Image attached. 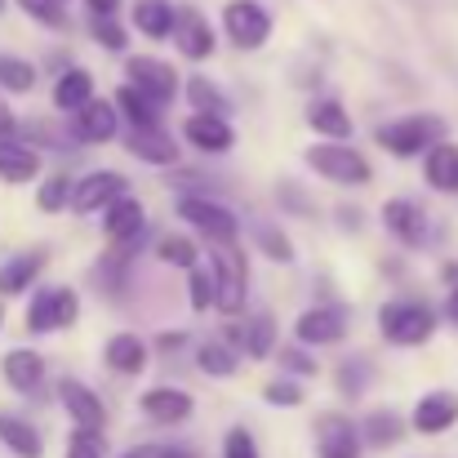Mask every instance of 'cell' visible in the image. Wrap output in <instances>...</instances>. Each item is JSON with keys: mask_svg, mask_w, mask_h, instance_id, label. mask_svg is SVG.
<instances>
[{"mask_svg": "<svg viewBox=\"0 0 458 458\" xmlns=\"http://www.w3.org/2000/svg\"><path fill=\"white\" fill-rule=\"evenodd\" d=\"M383 223H387V232L392 236H401V241H423V209L414 205V200H387L383 205Z\"/></svg>", "mask_w": 458, "mask_h": 458, "instance_id": "cell-22", "label": "cell"}, {"mask_svg": "<svg viewBox=\"0 0 458 458\" xmlns=\"http://www.w3.org/2000/svg\"><path fill=\"white\" fill-rule=\"evenodd\" d=\"M209 303H218V294H214V276L191 272V307H196V311H205Z\"/></svg>", "mask_w": 458, "mask_h": 458, "instance_id": "cell-45", "label": "cell"}, {"mask_svg": "<svg viewBox=\"0 0 458 458\" xmlns=\"http://www.w3.org/2000/svg\"><path fill=\"white\" fill-rule=\"evenodd\" d=\"M236 338H241V347L250 352V356H267L272 347H276V316L272 311H259L254 320H245V325H236Z\"/></svg>", "mask_w": 458, "mask_h": 458, "instance_id": "cell-24", "label": "cell"}, {"mask_svg": "<svg viewBox=\"0 0 458 458\" xmlns=\"http://www.w3.org/2000/svg\"><path fill=\"white\" fill-rule=\"evenodd\" d=\"M214 294L223 311H241L250 294V267L236 241H214Z\"/></svg>", "mask_w": 458, "mask_h": 458, "instance_id": "cell-2", "label": "cell"}, {"mask_svg": "<svg viewBox=\"0 0 458 458\" xmlns=\"http://www.w3.org/2000/svg\"><path fill=\"white\" fill-rule=\"evenodd\" d=\"M156 458H196V454H191V450H182V445H160Z\"/></svg>", "mask_w": 458, "mask_h": 458, "instance_id": "cell-48", "label": "cell"}, {"mask_svg": "<svg viewBox=\"0 0 458 458\" xmlns=\"http://www.w3.org/2000/svg\"><path fill=\"white\" fill-rule=\"evenodd\" d=\"M67 458H103L98 432H81V428H76V437H72V445H67Z\"/></svg>", "mask_w": 458, "mask_h": 458, "instance_id": "cell-44", "label": "cell"}, {"mask_svg": "<svg viewBox=\"0 0 458 458\" xmlns=\"http://www.w3.org/2000/svg\"><path fill=\"white\" fill-rule=\"evenodd\" d=\"M182 134H187V143H196L200 152H227L232 143H236V130L223 121V116H187V125H182Z\"/></svg>", "mask_w": 458, "mask_h": 458, "instance_id": "cell-14", "label": "cell"}, {"mask_svg": "<svg viewBox=\"0 0 458 458\" xmlns=\"http://www.w3.org/2000/svg\"><path fill=\"white\" fill-rule=\"evenodd\" d=\"M281 365H285V369H299V374H316V360H311L307 352H299V347H285V352H281Z\"/></svg>", "mask_w": 458, "mask_h": 458, "instance_id": "cell-46", "label": "cell"}, {"mask_svg": "<svg viewBox=\"0 0 458 458\" xmlns=\"http://www.w3.org/2000/svg\"><path fill=\"white\" fill-rule=\"evenodd\" d=\"M178 214L191 223V227H200L209 241H236V214L227 209V205H214V200H200V196H178Z\"/></svg>", "mask_w": 458, "mask_h": 458, "instance_id": "cell-7", "label": "cell"}, {"mask_svg": "<svg viewBox=\"0 0 458 458\" xmlns=\"http://www.w3.org/2000/svg\"><path fill=\"white\" fill-rule=\"evenodd\" d=\"M89 9H94V18H112L116 9H121V0H85Z\"/></svg>", "mask_w": 458, "mask_h": 458, "instance_id": "cell-47", "label": "cell"}, {"mask_svg": "<svg viewBox=\"0 0 458 458\" xmlns=\"http://www.w3.org/2000/svg\"><path fill=\"white\" fill-rule=\"evenodd\" d=\"M116 112H125L130 121H134V130H156V121H160V103H152L143 89H134V85H125L121 94H116Z\"/></svg>", "mask_w": 458, "mask_h": 458, "instance_id": "cell-29", "label": "cell"}, {"mask_svg": "<svg viewBox=\"0 0 458 458\" xmlns=\"http://www.w3.org/2000/svg\"><path fill=\"white\" fill-rule=\"evenodd\" d=\"M45 267V259L40 254H22V259H9L4 267H0V294H22L31 281H36V272Z\"/></svg>", "mask_w": 458, "mask_h": 458, "instance_id": "cell-31", "label": "cell"}, {"mask_svg": "<svg viewBox=\"0 0 458 458\" xmlns=\"http://www.w3.org/2000/svg\"><path fill=\"white\" fill-rule=\"evenodd\" d=\"M9 134H13V112L0 103V139H9Z\"/></svg>", "mask_w": 458, "mask_h": 458, "instance_id": "cell-49", "label": "cell"}, {"mask_svg": "<svg viewBox=\"0 0 458 458\" xmlns=\"http://www.w3.org/2000/svg\"><path fill=\"white\" fill-rule=\"evenodd\" d=\"M401 432H405V423L396 419V414H365V423H360V437H365V445H392V441H401Z\"/></svg>", "mask_w": 458, "mask_h": 458, "instance_id": "cell-32", "label": "cell"}, {"mask_svg": "<svg viewBox=\"0 0 458 458\" xmlns=\"http://www.w3.org/2000/svg\"><path fill=\"white\" fill-rule=\"evenodd\" d=\"M0 325H4V307H0Z\"/></svg>", "mask_w": 458, "mask_h": 458, "instance_id": "cell-52", "label": "cell"}, {"mask_svg": "<svg viewBox=\"0 0 458 458\" xmlns=\"http://www.w3.org/2000/svg\"><path fill=\"white\" fill-rule=\"evenodd\" d=\"M338 383H343V392H347V396H360V387L369 383V365H365L360 356H356V360H347V365H343V374H338Z\"/></svg>", "mask_w": 458, "mask_h": 458, "instance_id": "cell-41", "label": "cell"}, {"mask_svg": "<svg viewBox=\"0 0 458 458\" xmlns=\"http://www.w3.org/2000/svg\"><path fill=\"white\" fill-rule=\"evenodd\" d=\"M267 405H276V410H294V405H303V387L299 383H290V378H276V383H267Z\"/></svg>", "mask_w": 458, "mask_h": 458, "instance_id": "cell-39", "label": "cell"}, {"mask_svg": "<svg viewBox=\"0 0 458 458\" xmlns=\"http://www.w3.org/2000/svg\"><path fill=\"white\" fill-rule=\"evenodd\" d=\"M36 174H40V156L31 148H22V143L0 139V178L4 182H31Z\"/></svg>", "mask_w": 458, "mask_h": 458, "instance_id": "cell-21", "label": "cell"}, {"mask_svg": "<svg viewBox=\"0 0 458 458\" xmlns=\"http://www.w3.org/2000/svg\"><path fill=\"white\" fill-rule=\"evenodd\" d=\"M360 454V437L347 419H320V458H356Z\"/></svg>", "mask_w": 458, "mask_h": 458, "instance_id": "cell-18", "label": "cell"}, {"mask_svg": "<svg viewBox=\"0 0 458 458\" xmlns=\"http://www.w3.org/2000/svg\"><path fill=\"white\" fill-rule=\"evenodd\" d=\"M458 423V396L454 392H428L419 405H414V432L423 437H441Z\"/></svg>", "mask_w": 458, "mask_h": 458, "instance_id": "cell-10", "label": "cell"}, {"mask_svg": "<svg viewBox=\"0 0 458 458\" xmlns=\"http://www.w3.org/2000/svg\"><path fill=\"white\" fill-rule=\"evenodd\" d=\"M423 174L437 191H458V143H437L423 160Z\"/></svg>", "mask_w": 458, "mask_h": 458, "instance_id": "cell-20", "label": "cell"}, {"mask_svg": "<svg viewBox=\"0 0 458 458\" xmlns=\"http://www.w3.org/2000/svg\"><path fill=\"white\" fill-rule=\"evenodd\" d=\"M143 414L152 423H182L191 414V396L178 387H152V392H143Z\"/></svg>", "mask_w": 458, "mask_h": 458, "instance_id": "cell-17", "label": "cell"}, {"mask_svg": "<svg viewBox=\"0 0 458 458\" xmlns=\"http://www.w3.org/2000/svg\"><path fill=\"white\" fill-rule=\"evenodd\" d=\"M0 441L13 450L18 458H40V432L27 423V419H13V414H0Z\"/></svg>", "mask_w": 458, "mask_h": 458, "instance_id": "cell-26", "label": "cell"}, {"mask_svg": "<svg viewBox=\"0 0 458 458\" xmlns=\"http://www.w3.org/2000/svg\"><path fill=\"white\" fill-rule=\"evenodd\" d=\"M72 200V178H49L40 191H36V205L45 209V214H54V209H63Z\"/></svg>", "mask_w": 458, "mask_h": 458, "instance_id": "cell-38", "label": "cell"}, {"mask_svg": "<svg viewBox=\"0 0 458 458\" xmlns=\"http://www.w3.org/2000/svg\"><path fill=\"white\" fill-rule=\"evenodd\" d=\"M254 241H259V250H263L272 263H290V259H294V250H290L285 232H281V227H272V223H259V227H254Z\"/></svg>", "mask_w": 458, "mask_h": 458, "instance_id": "cell-36", "label": "cell"}, {"mask_svg": "<svg viewBox=\"0 0 458 458\" xmlns=\"http://www.w3.org/2000/svg\"><path fill=\"white\" fill-rule=\"evenodd\" d=\"M76 294L72 290H40L31 307H27V329L31 334H54V329H67L72 320H76Z\"/></svg>", "mask_w": 458, "mask_h": 458, "instance_id": "cell-6", "label": "cell"}, {"mask_svg": "<svg viewBox=\"0 0 458 458\" xmlns=\"http://www.w3.org/2000/svg\"><path fill=\"white\" fill-rule=\"evenodd\" d=\"M196 365H200L209 378H232V374H236V352H232L227 343H205V347L196 352Z\"/></svg>", "mask_w": 458, "mask_h": 458, "instance_id": "cell-34", "label": "cell"}, {"mask_svg": "<svg viewBox=\"0 0 458 458\" xmlns=\"http://www.w3.org/2000/svg\"><path fill=\"white\" fill-rule=\"evenodd\" d=\"M125 76H130L134 89H143V94H148L152 103H160V107L178 94V76H174V67L160 63V58H148V54L130 58V63H125Z\"/></svg>", "mask_w": 458, "mask_h": 458, "instance_id": "cell-8", "label": "cell"}, {"mask_svg": "<svg viewBox=\"0 0 458 458\" xmlns=\"http://www.w3.org/2000/svg\"><path fill=\"white\" fill-rule=\"evenodd\" d=\"M307 165L329 178V182H343V187H360L369 182V165L356 148H343V143H320V148H307Z\"/></svg>", "mask_w": 458, "mask_h": 458, "instance_id": "cell-4", "label": "cell"}, {"mask_svg": "<svg viewBox=\"0 0 458 458\" xmlns=\"http://www.w3.org/2000/svg\"><path fill=\"white\" fill-rule=\"evenodd\" d=\"M307 121H311V130H316V134H325L329 143H343V139L352 134V116H347V112H343V103H334V98L316 103V107L307 112Z\"/></svg>", "mask_w": 458, "mask_h": 458, "instance_id": "cell-25", "label": "cell"}, {"mask_svg": "<svg viewBox=\"0 0 458 458\" xmlns=\"http://www.w3.org/2000/svg\"><path fill=\"white\" fill-rule=\"evenodd\" d=\"M0 374H4V383H9L13 392L31 396V392L40 387V378H45V360H40L36 352L18 347V352H9V356L0 360Z\"/></svg>", "mask_w": 458, "mask_h": 458, "instance_id": "cell-15", "label": "cell"}, {"mask_svg": "<svg viewBox=\"0 0 458 458\" xmlns=\"http://www.w3.org/2000/svg\"><path fill=\"white\" fill-rule=\"evenodd\" d=\"M54 103H58L63 112H81V107H89V103H94V76L81 72V67H72V72L54 85Z\"/></svg>", "mask_w": 458, "mask_h": 458, "instance_id": "cell-23", "label": "cell"}, {"mask_svg": "<svg viewBox=\"0 0 458 458\" xmlns=\"http://www.w3.org/2000/svg\"><path fill=\"white\" fill-rule=\"evenodd\" d=\"M156 254H160L169 267H187V272L196 267V245H191L187 236H165V241L156 245Z\"/></svg>", "mask_w": 458, "mask_h": 458, "instance_id": "cell-37", "label": "cell"}, {"mask_svg": "<svg viewBox=\"0 0 458 458\" xmlns=\"http://www.w3.org/2000/svg\"><path fill=\"white\" fill-rule=\"evenodd\" d=\"M223 458H259V445L245 428H232L227 432V445H223Z\"/></svg>", "mask_w": 458, "mask_h": 458, "instance_id": "cell-42", "label": "cell"}, {"mask_svg": "<svg viewBox=\"0 0 458 458\" xmlns=\"http://www.w3.org/2000/svg\"><path fill=\"white\" fill-rule=\"evenodd\" d=\"M294 334L303 343H338L347 334V320H343L338 307H307L299 316V325H294Z\"/></svg>", "mask_w": 458, "mask_h": 458, "instance_id": "cell-13", "label": "cell"}, {"mask_svg": "<svg viewBox=\"0 0 458 458\" xmlns=\"http://www.w3.org/2000/svg\"><path fill=\"white\" fill-rule=\"evenodd\" d=\"M116 125H121V112H116V103H89V107H81L76 112V121H72V134L81 139V143H107L112 134H116Z\"/></svg>", "mask_w": 458, "mask_h": 458, "instance_id": "cell-12", "label": "cell"}, {"mask_svg": "<svg viewBox=\"0 0 458 458\" xmlns=\"http://www.w3.org/2000/svg\"><path fill=\"white\" fill-rule=\"evenodd\" d=\"M134 27H139L143 36H152V40H165V36H174L178 13H174L169 0H139V4H134Z\"/></svg>", "mask_w": 458, "mask_h": 458, "instance_id": "cell-19", "label": "cell"}, {"mask_svg": "<svg viewBox=\"0 0 458 458\" xmlns=\"http://www.w3.org/2000/svg\"><path fill=\"white\" fill-rule=\"evenodd\" d=\"M0 9H4V0H0Z\"/></svg>", "mask_w": 458, "mask_h": 458, "instance_id": "cell-53", "label": "cell"}, {"mask_svg": "<svg viewBox=\"0 0 458 458\" xmlns=\"http://www.w3.org/2000/svg\"><path fill=\"white\" fill-rule=\"evenodd\" d=\"M94 36H98V45L103 49H125V27L121 22H112V18H94Z\"/></svg>", "mask_w": 458, "mask_h": 458, "instance_id": "cell-43", "label": "cell"}, {"mask_svg": "<svg viewBox=\"0 0 458 458\" xmlns=\"http://www.w3.org/2000/svg\"><path fill=\"white\" fill-rule=\"evenodd\" d=\"M450 316H454V320H458V290H454V294H450Z\"/></svg>", "mask_w": 458, "mask_h": 458, "instance_id": "cell-51", "label": "cell"}, {"mask_svg": "<svg viewBox=\"0 0 458 458\" xmlns=\"http://www.w3.org/2000/svg\"><path fill=\"white\" fill-rule=\"evenodd\" d=\"M63 410L72 414V423H76L81 432H103V423H107L103 401H98L85 383H76V378H67V383H63Z\"/></svg>", "mask_w": 458, "mask_h": 458, "instance_id": "cell-11", "label": "cell"}, {"mask_svg": "<svg viewBox=\"0 0 458 458\" xmlns=\"http://www.w3.org/2000/svg\"><path fill=\"white\" fill-rule=\"evenodd\" d=\"M0 89H9V94H27V89H36V67L22 63V58L0 54Z\"/></svg>", "mask_w": 458, "mask_h": 458, "instance_id": "cell-35", "label": "cell"}, {"mask_svg": "<svg viewBox=\"0 0 458 458\" xmlns=\"http://www.w3.org/2000/svg\"><path fill=\"white\" fill-rule=\"evenodd\" d=\"M130 152L139 156V160H148V165H174V160H178L174 139H165L160 125H156V130H134V134H130Z\"/></svg>", "mask_w": 458, "mask_h": 458, "instance_id": "cell-27", "label": "cell"}, {"mask_svg": "<svg viewBox=\"0 0 458 458\" xmlns=\"http://www.w3.org/2000/svg\"><path fill=\"white\" fill-rule=\"evenodd\" d=\"M121 458H156V450H130V454H121Z\"/></svg>", "mask_w": 458, "mask_h": 458, "instance_id": "cell-50", "label": "cell"}, {"mask_svg": "<svg viewBox=\"0 0 458 458\" xmlns=\"http://www.w3.org/2000/svg\"><path fill=\"white\" fill-rule=\"evenodd\" d=\"M107 365L121 369V374H139V369L148 365V347H143V338H134V334H116V338L107 343Z\"/></svg>", "mask_w": 458, "mask_h": 458, "instance_id": "cell-28", "label": "cell"}, {"mask_svg": "<svg viewBox=\"0 0 458 458\" xmlns=\"http://www.w3.org/2000/svg\"><path fill=\"white\" fill-rule=\"evenodd\" d=\"M121 196H125V178L112 174V169H98V174H89V178H81L72 187V209L76 214H94V209L116 205Z\"/></svg>", "mask_w": 458, "mask_h": 458, "instance_id": "cell-9", "label": "cell"}, {"mask_svg": "<svg viewBox=\"0 0 458 458\" xmlns=\"http://www.w3.org/2000/svg\"><path fill=\"white\" fill-rule=\"evenodd\" d=\"M437 143H445V121L441 116H405L396 125H383L378 130V148H387L392 156H419L432 152Z\"/></svg>", "mask_w": 458, "mask_h": 458, "instance_id": "cell-1", "label": "cell"}, {"mask_svg": "<svg viewBox=\"0 0 458 458\" xmlns=\"http://www.w3.org/2000/svg\"><path fill=\"white\" fill-rule=\"evenodd\" d=\"M187 103H191V112H200V116H223V112H227V98H223L205 76H191V81H187Z\"/></svg>", "mask_w": 458, "mask_h": 458, "instance_id": "cell-33", "label": "cell"}, {"mask_svg": "<svg viewBox=\"0 0 458 458\" xmlns=\"http://www.w3.org/2000/svg\"><path fill=\"white\" fill-rule=\"evenodd\" d=\"M378 325H383V338L396 343V347H419L432 338L437 329V311L428 303H387L378 311Z\"/></svg>", "mask_w": 458, "mask_h": 458, "instance_id": "cell-3", "label": "cell"}, {"mask_svg": "<svg viewBox=\"0 0 458 458\" xmlns=\"http://www.w3.org/2000/svg\"><path fill=\"white\" fill-rule=\"evenodd\" d=\"M174 45L187 58H209L214 54V31H209V22L196 9H182L178 13V27H174Z\"/></svg>", "mask_w": 458, "mask_h": 458, "instance_id": "cell-16", "label": "cell"}, {"mask_svg": "<svg viewBox=\"0 0 458 458\" xmlns=\"http://www.w3.org/2000/svg\"><path fill=\"white\" fill-rule=\"evenodd\" d=\"M22 13H31L36 22H49V27H63V0H18Z\"/></svg>", "mask_w": 458, "mask_h": 458, "instance_id": "cell-40", "label": "cell"}, {"mask_svg": "<svg viewBox=\"0 0 458 458\" xmlns=\"http://www.w3.org/2000/svg\"><path fill=\"white\" fill-rule=\"evenodd\" d=\"M223 27H227V40H232V45L259 49V45H267V36H272V13H267L263 4H254V0H227Z\"/></svg>", "mask_w": 458, "mask_h": 458, "instance_id": "cell-5", "label": "cell"}, {"mask_svg": "<svg viewBox=\"0 0 458 458\" xmlns=\"http://www.w3.org/2000/svg\"><path fill=\"white\" fill-rule=\"evenodd\" d=\"M139 227H143V205L134 196H121L116 205H107V218H103V232L107 236L121 241V236H134Z\"/></svg>", "mask_w": 458, "mask_h": 458, "instance_id": "cell-30", "label": "cell"}]
</instances>
